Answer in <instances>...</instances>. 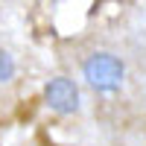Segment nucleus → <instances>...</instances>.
<instances>
[{
	"mask_svg": "<svg viewBox=\"0 0 146 146\" xmlns=\"http://www.w3.org/2000/svg\"><path fill=\"white\" fill-rule=\"evenodd\" d=\"M12 76H15V62L6 50H0V82H9Z\"/></svg>",
	"mask_w": 146,
	"mask_h": 146,
	"instance_id": "nucleus-3",
	"label": "nucleus"
},
{
	"mask_svg": "<svg viewBox=\"0 0 146 146\" xmlns=\"http://www.w3.org/2000/svg\"><path fill=\"white\" fill-rule=\"evenodd\" d=\"M44 100H47V105H50L53 111H58V114H73V111L79 108V88H76L70 79L58 76V79H53V82L44 88Z\"/></svg>",
	"mask_w": 146,
	"mask_h": 146,
	"instance_id": "nucleus-2",
	"label": "nucleus"
},
{
	"mask_svg": "<svg viewBox=\"0 0 146 146\" xmlns=\"http://www.w3.org/2000/svg\"><path fill=\"white\" fill-rule=\"evenodd\" d=\"M82 73H85V79H88V85H94L96 91H117L120 85H123L126 67L111 53H94V56L85 58Z\"/></svg>",
	"mask_w": 146,
	"mask_h": 146,
	"instance_id": "nucleus-1",
	"label": "nucleus"
}]
</instances>
